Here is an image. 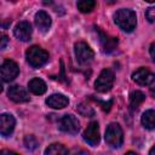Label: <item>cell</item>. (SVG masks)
I'll return each instance as SVG.
<instances>
[{
  "mask_svg": "<svg viewBox=\"0 0 155 155\" xmlns=\"http://www.w3.org/2000/svg\"><path fill=\"white\" fill-rule=\"evenodd\" d=\"M78 111L82 115V116H93L94 115V110L90 107V105H86V104H84V103H81V104H79L78 105Z\"/></svg>",
  "mask_w": 155,
  "mask_h": 155,
  "instance_id": "7402d4cb",
  "label": "cell"
},
{
  "mask_svg": "<svg viewBox=\"0 0 155 155\" xmlns=\"http://www.w3.org/2000/svg\"><path fill=\"white\" fill-rule=\"evenodd\" d=\"M6 44H7V36H6L5 34H2V35H1V48H2V50L6 47Z\"/></svg>",
  "mask_w": 155,
  "mask_h": 155,
  "instance_id": "d4e9b609",
  "label": "cell"
},
{
  "mask_svg": "<svg viewBox=\"0 0 155 155\" xmlns=\"http://www.w3.org/2000/svg\"><path fill=\"white\" fill-rule=\"evenodd\" d=\"M114 21L115 23L122 29L124 31H132L136 28L137 24V16L132 10L128 8H120L115 12L114 15Z\"/></svg>",
  "mask_w": 155,
  "mask_h": 155,
  "instance_id": "6da1fadb",
  "label": "cell"
},
{
  "mask_svg": "<svg viewBox=\"0 0 155 155\" xmlns=\"http://www.w3.org/2000/svg\"><path fill=\"white\" fill-rule=\"evenodd\" d=\"M58 127L61 131L65 132V133H69V134H75L78 133L79 128H80V122L79 120L71 115V114H67L64 115L59 122H58Z\"/></svg>",
  "mask_w": 155,
  "mask_h": 155,
  "instance_id": "8992f818",
  "label": "cell"
},
{
  "mask_svg": "<svg viewBox=\"0 0 155 155\" xmlns=\"http://www.w3.org/2000/svg\"><path fill=\"white\" fill-rule=\"evenodd\" d=\"M74 52H75L76 61L80 64H87L94 57V53H93L92 48L86 42H82V41H79L74 45Z\"/></svg>",
  "mask_w": 155,
  "mask_h": 155,
  "instance_id": "277c9868",
  "label": "cell"
},
{
  "mask_svg": "<svg viewBox=\"0 0 155 155\" xmlns=\"http://www.w3.org/2000/svg\"><path fill=\"white\" fill-rule=\"evenodd\" d=\"M13 34L21 41H28V40H30V36H31V25H30V23L29 22H25V21L19 22L16 25V28L13 30Z\"/></svg>",
  "mask_w": 155,
  "mask_h": 155,
  "instance_id": "7c38bea8",
  "label": "cell"
},
{
  "mask_svg": "<svg viewBox=\"0 0 155 155\" xmlns=\"http://www.w3.org/2000/svg\"><path fill=\"white\" fill-rule=\"evenodd\" d=\"M15 117L10 114H2L0 116V132L2 136H10L15 128Z\"/></svg>",
  "mask_w": 155,
  "mask_h": 155,
  "instance_id": "4fadbf2b",
  "label": "cell"
},
{
  "mask_svg": "<svg viewBox=\"0 0 155 155\" xmlns=\"http://www.w3.org/2000/svg\"><path fill=\"white\" fill-rule=\"evenodd\" d=\"M46 104L54 109H62L69 104V99L63 94L54 93V94H51L48 98H46Z\"/></svg>",
  "mask_w": 155,
  "mask_h": 155,
  "instance_id": "5bb4252c",
  "label": "cell"
},
{
  "mask_svg": "<svg viewBox=\"0 0 155 155\" xmlns=\"http://www.w3.org/2000/svg\"><path fill=\"white\" fill-rule=\"evenodd\" d=\"M28 87L30 90V92H33L34 94H44L46 92V84L44 80L39 79V78H34L29 81Z\"/></svg>",
  "mask_w": 155,
  "mask_h": 155,
  "instance_id": "2e32d148",
  "label": "cell"
},
{
  "mask_svg": "<svg viewBox=\"0 0 155 155\" xmlns=\"http://www.w3.org/2000/svg\"><path fill=\"white\" fill-rule=\"evenodd\" d=\"M145 16H147L149 22H155V6L149 7L147 10V12H145Z\"/></svg>",
  "mask_w": 155,
  "mask_h": 155,
  "instance_id": "603a6c76",
  "label": "cell"
},
{
  "mask_svg": "<svg viewBox=\"0 0 155 155\" xmlns=\"http://www.w3.org/2000/svg\"><path fill=\"white\" fill-rule=\"evenodd\" d=\"M133 81L142 86H150L155 82V74L147 68H139L132 74Z\"/></svg>",
  "mask_w": 155,
  "mask_h": 155,
  "instance_id": "52a82bcc",
  "label": "cell"
},
{
  "mask_svg": "<svg viewBox=\"0 0 155 155\" xmlns=\"http://www.w3.org/2000/svg\"><path fill=\"white\" fill-rule=\"evenodd\" d=\"M25 57L33 68H39L48 61V52L39 46H31L27 50Z\"/></svg>",
  "mask_w": 155,
  "mask_h": 155,
  "instance_id": "7a4b0ae2",
  "label": "cell"
},
{
  "mask_svg": "<svg viewBox=\"0 0 155 155\" xmlns=\"http://www.w3.org/2000/svg\"><path fill=\"white\" fill-rule=\"evenodd\" d=\"M24 145H25V148L28 150H34V149L38 148L39 143H38V140H36V138L34 136L28 134V136L24 137Z\"/></svg>",
  "mask_w": 155,
  "mask_h": 155,
  "instance_id": "44dd1931",
  "label": "cell"
},
{
  "mask_svg": "<svg viewBox=\"0 0 155 155\" xmlns=\"http://www.w3.org/2000/svg\"><path fill=\"white\" fill-rule=\"evenodd\" d=\"M150 93L153 94V97L155 98V85L153 86V87H150Z\"/></svg>",
  "mask_w": 155,
  "mask_h": 155,
  "instance_id": "83f0119b",
  "label": "cell"
},
{
  "mask_svg": "<svg viewBox=\"0 0 155 155\" xmlns=\"http://www.w3.org/2000/svg\"><path fill=\"white\" fill-rule=\"evenodd\" d=\"M7 94L10 97L11 101L16 102V103H23V102H28L29 101V94L28 92L18 86V85H12L8 87V91H7Z\"/></svg>",
  "mask_w": 155,
  "mask_h": 155,
  "instance_id": "8fae6325",
  "label": "cell"
},
{
  "mask_svg": "<svg viewBox=\"0 0 155 155\" xmlns=\"http://www.w3.org/2000/svg\"><path fill=\"white\" fill-rule=\"evenodd\" d=\"M114 85V73L110 69H103L94 82V87L98 92H107Z\"/></svg>",
  "mask_w": 155,
  "mask_h": 155,
  "instance_id": "5b68a950",
  "label": "cell"
},
{
  "mask_svg": "<svg viewBox=\"0 0 155 155\" xmlns=\"http://www.w3.org/2000/svg\"><path fill=\"white\" fill-rule=\"evenodd\" d=\"M145 101V94L140 91H133L131 94H130V105L131 108L134 110V109H138L139 105Z\"/></svg>",
  "mask_w": 155,
  "mask_h": 155,
  "instance_id": "ac0fdd59",
  "label": "cell"
},
{
  "mask_svg": "<svg viewBox=\"0 0 155 155\" xmlns=\"http://www.w3.org/2000/svg\"><path fill=\"white\" fill-rule=\"evenodd\" d=\"M18 73H19V68L16 62H13L11 59L4 61L2 65H1V78L5 82L12 81L15 78H17Z\"/></svg>",
  "mask_w": 155,
  "mask_h": 155,
  "instance_id": "ba28073f",
  "label": "cell"
},
{
  "mask_svg": "<svg viewBox=\"0 0 155 155\" xmlns=\"http://www.w3.org/2000/svg\"><path fill=\"white\" fill-rule=\"evenodd\" d=\"M142 125L147 130H155V110L149 109L142 115Z\"/></svg>",
  "mask_w": 155,
  "mask_h": 155,
  "instance_id": "e0dca14e",
  "label": "cell"
},
{
  "mask_svg": "<svg viewBox=\"0 0 155 155\" xmlns=\"http://www.w3.org/2000/svg\"><path fill=\"white\" fill-rule=\"evenodd\" d=\"M125 155H137L136 153H133V151H128V153H126Z\"/></svg>",
  "mask_w": 155,
  "mask_h": 155,
  "instance_id": "f546056e",
  "label": "cell"
},
{
  "mask_svg": "<svg viewBox=\"0 0 155 155\" xmlns=\"http://www.w3.org/2000/svg\"><path fill=\"white\" fill-rule=\"evenodd\" d=\"M73 155H90V154H88V151H86V150L79 149V150H75Z\"/></svg>",
  "mask_w": 155,
  "mask_h": 155,
  "instance_id": "484cf974",
  "label": "cell"
},
{
  "mask_svg": "<svg viewBox=\"0 0 155 155\" xmlns=\"http://www.w3.org/2000/svg\"><path fill=\"white\" fill-rule=\"evenodd\" d=\"M35 24L40 30L46 31L51 25V17L45 11H39L35 15Z\"/></svg>",
  "mask_w": 155,
  "mask_h": 155,
  "instance_id": "9a60e30c",
  "label": "cell"
},
{
  "mask_svg": "<svg viewBox=\"0 0 155 155\" xmlns=\"http://www.w3.org/2000/svg\"><path fill=\"white\" fill-rule=\"evenodd\" d=\"M105 142L113 148H119L124 142V133L119 124H110L105 130Z\"/></svg>",
  "mask_w": 155,
  "mask_h": 155,
  "instance_id": "3957f363",
  "label": "cell"
},
{
  "mask_svg": "<svg viewBox=\"0 0 155 155\" xmlns=\"http://www.w3.org/2000/svg\"><path fill=\"white\" fill-rule=\"evenodd\" d=\"M149 52H150V56H151V59L155 62V42H153L150 45V48H149Z\"/></svg>",
  "mask_w": 155,
  "mask_h": 155,
  "instance_id": "cb8c5ba5",
  "label": "cell"
},
{
  "mask_svg": "<svg viewBox=\"0 0 155 155\" xmlns=\"http://www.w3.org/2000/svg\"><path fill=\"white\" fill-rule=\"evenodd\" d=\"M96 5H97V4H96L94 0H81V1H78V4H76L79 11L82 12V13H88V12H91V11L96 7Z\"/></svg>",
  "mask_w": 155,
  "mask_h": 155,
  "instance_id": "ffe728a7",
  "label": "cell"
},
{
  "mask_svg": "<svg viewBox=\"0 0 155 155\" xmlns=\"http://www.w3.org/2000/svg\"><path fill=\"white\" fill-rule=\"evenodd\" d=\"M45 155H68V150L63 144L53 143L45 150Z\"/></svg>",
  "mask_w": 155,
  "mask_h": 155,
  "instance_id": "d6986e66",
  "label": "cell"
},
{
  "mask_svg": "<svg viewBox=\"0 0 155 155\" xmlns=\"http://www.w3.org/2000/svg\"><path fill=\"white\" fill-rule=\"evenodd\" d=\"M149 155H155V145L150 149V151H149Z\"/></svg>",
  "mask_w": 155,
  "mask_h": 155,
  "instance_id": "f1b7e54d",
  "label": "cell"
},
{
  "mask_svg": "<svg viewBox=\"0 0 155 155\" xmlns=\"http://www.w3.org/2000/svg\"><path fill=\"white\" fill-rule=\"evenodd\" d=\"M96 31L98 34V39H99V44L102 46V50L104 52H113L116 46H117V39L109 36L108 34H105L104 31H102L99 28H96Z\"/></svg>",
  "mask_w": 155,
  "mask_h": 155,
  "instance_id": "30bf717a",
  "label": "cell"
},
{
  "mask_svg": "<svg viewBox=\"0 0 155 155\" xmlns=\"http://www.w3.org/2000/svg\"><path fill=\"white\" fill-rule=\"evenodd\" d=\"M1 155H18V154H16V153H13V151H8V150H4V151L1 153Z\"/></svg>",
  "mask_w": 155,
  "mask_h": 155,
  "instance_id": "4316f807",
  "label": "cell"
},
{
  "mask_svg": "<svg viewBox=\"0 0 155 155\" xmlns=\"http://www.w3.org/2000/svg\"><path fill=\"white\" fill-rule=\"evenodd\" d=\"M99 127H98V122L97 121H92L88 124V126L86 127L85 132H84V139L91 144L92 147H96L99 143Z\"/></svg>",
  "mask_w": 155,
  "mask_h": 155,
  "instance_id": "9c48e42d",
  "label": "cell"
}]
</instances>
